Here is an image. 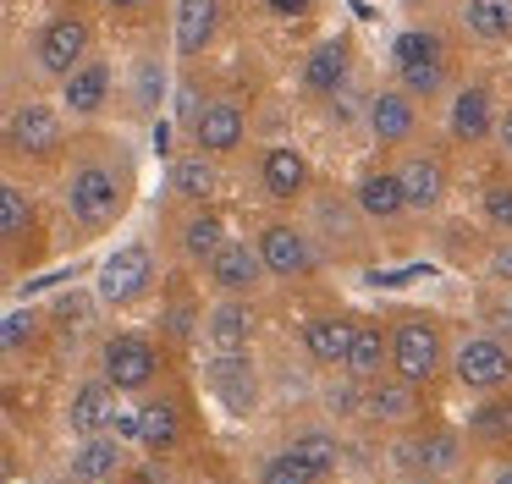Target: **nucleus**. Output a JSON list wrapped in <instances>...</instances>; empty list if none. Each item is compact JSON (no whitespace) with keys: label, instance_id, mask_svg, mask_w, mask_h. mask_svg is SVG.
I'll return each mask as SVG.
<instances>
[{"label":"nucleus","instance_id":"obj_41","mask_svg":"<svg viewBox=\"0 0 512 484\" xmlns=\"http://www.w3.org/2000/svg\"><path fill=\"white\" fill-rule=\"evenodd\" d=\"M155 149H160V154H171V127H166V121L155 127Z\"/></svg>","mask_w":512,"mask_h":484},{"label":"nucleus","instance_id":"obj_15","mask_svg":"<svg viewBox=\"0 0 512 484\" xmlns=\"http://www.w3.org/2000/svg\"><path fill=\"white\" fill-rule=\"evenodd\" d=\"M210 385H215V396H221L232 413H248V407H254V396H259L254 369H248L243 352H221V358L210 363Z\"/></svg>","mask_w":512,"mask_h":484},{"label":"nucleus","instance_id":"obj_39","mask_svg":"<svg viewBox=\"0 0 512 484\" xmlns=\"http://www.w3.org/2000/svg\"><path fill=\"white\" fill-rule=\"evenodd\" d=\"M111 435H116V440H144V424H138V407H133V413H127V407L116 413Z\"/></svg>","mask_w":512,"mask_h":484},{"label":"nucleus","instance_id":"obj_46","mask_svg":"<svg viewBox=\"0 0 512 484\" xmlns=\"http://www.w3.org/2000/svg\"><path fill=\"white\" fill-rule=\"evenodd\" d=\"M402 6H424V0H402Z\"/></svg>","mask_w":512,"mask_h":484},{"label":"nucleus","instance_id":"obj_5","mask_svg":"<svg viewBox=\"0 0 512 484\" xmlns=\"http://www.w3.org/2000/svg\"><path fill=\"white\" fill-rule=\"evenodd\" d=\"M34 61H39V72H50V77H61V83H67V77L89 61V22H83V17L45 22V28H39V39H34Z\"/></svg>","mask_w":512,"mask_h":484},{"label":"nucleus","instance_id":"obj_28","mask_svg":"<svg viewBox=\"0 0 512 484\" xmlns=\"http://www.w3.org/2000/svg\"><path fill=\"white\" fill-rule=\"evenodd\" d=\"M138 424H144V440H138V446H155V451L177 446V435H182V413H177V402H166V396H155V402L138 407Z\"/></svg>","mask_w":512,"mask_h":484},{"label":"nucleus","instance_id":"obj_24","mask_svg":"<svg viewBox=\"0 0 512 484\" xmlns=\"http://www.w3.org/2000/svg\"><path fill=\"white\" fill-rule=\"evenodd\" d=\"M397 176H402V193H408V209H435L446 198V165L430 160V154L408 160Z\"/></svg>","mask_w":512,"mask_h":484},{"label":"nucleus","instance_id":"obj_4","mask_svg":"<svg viewBox=\"0 0 512 484\" xmlns=\"http://www.w3.org/2000/svg\"><path fill=\"white\" fill-rule=\"evenodd\" d=\"M94 286H100V297H105V303H116V308L138 303V297L155 286V259H149V248H144V242H122V248L100 264V281H94Z\"/></svg>","mask_w":512,"mask_h":484},{"label":"nucleus","instance_id":"obj_9","mask_svg":"<svg viewBox=\"0 0 512 484\" xmlns=\"http://www.w3.org/2000/svg\"><path fill=\"white\" fill-rule=\"evenodd\" d=\"M259 259H265L270 275H303V270H314L309 237H303L298 226H287V220H270V226L259 231Z\"/></svg>","mask_w":512,"mask_h":484},{"label":"nucleus","instance_id":"obj_7","mask_svg":"<svg viewBox=\"0 0 512 484\" xmlns=\"http://www.w3.org/2000/svg\"><path fill=\"white\" fill-rule=\"evenodd\" d=\"M155 369H160L155 341H144V336H111L105 341V380H111L116 391H138V385H149Z\"/></svg>","mask_w":512,"mask_h":484},{"label":"nucleus","instance_id":"obj_30","mask_svg":"<svg viewBox=\"0 0 512 484\" xmlns=\"http://www.w3.org/2000/svg\"><path fill=\"white\" fill-rule=\"evenodd\" d=\"M468 435L490 440V446H512V396H490L468 413Z\"/></svg>","mask_w":512,"mask_h":484},{"label":"nucleus","instance_id":"obj_29","mask_svg":"<svg viewBox=\"0 0 512 484\" xmlns=\"http://www.w3.org/2000/svg\"><path fill=\"white\" fill-rule=\"evenodd\" d=\"M221 248H226V220L221 215H210V209H204V215L182 220V253H188V259L210 264Z\"/></svg>","mask_w":512,"mask_h":484},{"label":"nucleus","instance_id":"obj_32","mask_svg":"<svg viewBox=\"0 0 512 484\" xmlns=\"http://www.w3.org/2000/svg\"><path fill=\"white\" fill-rule=\"evenodd\" d=\"M171 187H177L182 198H210L215 193V165L204 160V154H182V160H171Z\"/></svg>","mask_w":512,"mask_h":484},{"label":"nucleus","instance_id":"obj_2","mask_svg":"<svg viewBox=\"0 0 512 484\" xmlns=\"http://www.w3.org/2000/svg\"><path fill=\"white\" fill-rule=\"evenodd\" d=\"M446 358V341H441V325L435 319H402L391 330V374L408 385H424Z\"/></svg>","mask_w":512,"mask_h":484},{"label":"nucleus","instance_id":"obj_36","mask_svg":"<svg viewBox=\"0 0 512 484\" xmlns=\"http://www.w3.org/2000/svg\"><path fill=\"white\" fill-rule=\"evenodd\" d=\"M485 220L501 231H512V182H490L485 187Z\"/></svg>","mask_w":512,"mask_h":484},{"label":"nucleus","instance_id":"obj_35","mask_svg":"<svg viewBox=\"0 0 512 484\" xmlns=\"http://www.w3.org/2000/svg\"><path fill=\"white\" fill-rule=\"evenodd\" d=\"M259 484H320V473H314L309 462H298L292 451H281V457H270L265 468H259Z\"/></svg>","mask_w":512,"mask_h":484},{"label":"nucleus","instance_id":"obj_16","mask_svg":"<svg viewBox=\"0 0 512 484\" xmlns=\"http://www.w3.org/2000/svg\"><path fill=\"white\" fill-rule=\"evenodd\" d=\"M193 138H199V154H232L237 143H243V110L226 105V99L204 105V116H199V127H193Z\"/></svg>","mask_w":512,"mask_h":484},{"label":"nucleus","instance_id":"obj_21","mask_svg":"<svg viewBox=\"0 0 512 484\" xmlns=\"http://www.w3.org/2000/svg\"><path fill=\"white\" fill-rule=\"evenodd\" d=\"M259 182H265L270 198H298L309 187V160L298 149H270L259 160Z\"/></svg>","mask_w":512,"mask_h":484},{"label":"nucleus","instance_id":"obj_42","mask_svg":"<svg viewBox=\"0 0 512 484\" xmlns=\"http://www.w3.org/2000/svg\"><path fill=\"white\" fill-rule=\"evenodd\" d=\"M496 132H501V149L512 154V110H507V116H501V127H496Z\"/></svg>","mask_w":512,"mask_h":484},{"label":"nucleus","instance_id":"obj_33","mask_svg":"<svg viewBox=\"0 0 512 484\" xmlns=\"http://www.w3.org/2000/svg\"><path fill=\"white\" fill-rule=\"evenodd\" d=\"M34 226V204L23 198V187H0V237L12 242V237H23V231Z\"/></svg>","mask_w":512,"mask_h":484},{"label":"nucleus","instance_id":"obj_44","mask_svg":"<svg viewBox=\"0 0 512 484\" xmlns=\"http://www.w3.org/2000/svg\"><path fill=\"white\" fill-rule=\"evenodd\" d=\"M496 484H512V468H501V473H496Z\"/></svg>","mask_w":512,"mask_h":484},{"label":"nucleus","instance_id":"obj_20","mask_svg":"<svg viewBox=\"0 0 512 484\" xmlns=\"http://www.w3.org/2000/svg\"><path fill=\"white\" fill-rule=\"evenodd\" d=\"M221 28V0H177V50L199 55Z\"/></svg>","mask_w":512,"mask_h":484},{"label":"nucleus","instance_id":"obj_18","mask_svg":"<svg viewBox=\"0 0 512 484\" xmlns=\"http://www.w3.org/2000/svg\"><path fill=\"white\" fill-rule=\"evenodd\" d=\"M490 127H496L490 88H485V83L463 88V94L452 99V138H457V143H479V138H490Z\"/></svg>","mask_w":512,"mask_h":484},{"label":"nucleus","instance_id":"obj_1","mask_svg":"<svg viewBox=\"0 0 512 484\" xmlns=\"http://www.w3.org/2000/svg\"><path fill=\"white\" fill-rule=\"evenodd\" d=\"M127 204V182L111 171V165H78L67 182V209L83 231H105Z\"/></svg>","mask_w":512,"mask_h":484},{"label":"nucleus","instance_id":"obj_40","mask_svg":"<svg viewBox=\"0 0 512 484\" xmlns=\"http://www.w3.org/2000/svg\"><path fill=\"white\" fill-rule=\"evenodd\" d=\"M490 275H496V281H512V242H501V248L490 253Z\"/></svg>","mask_w":512,"mask_h":484},{"label":"nucleus","instance_id":"obj_34","mask_svg":"<svg viewBox=\"0 0 512 484\" xmlns=\"http://www.w3.org/2000/svg\"><path fill=\"white\" fill-rule=\"evenodd\" d=\"M287 451H292L298 462H309V468L320 473V479L336 468V440H331V435H320V429H309V435H298Z\"/></svg>","mask_w":512,"mask_h":484},{"label":"nucleus","instance_id":"obj_45","mask_svg":"<svg viewBox=\"0 0 512 484\" xmlns=\"http://www.w3.org/2000/svg\"><path fill=\"white\" fill-rule=\"evenodd\" d=\"M408 484H435V479H408Z\"/></svg>","mask_w":512,"mask_h":484},{"label":"nucleus","instance_id":"obj_19","mask_svg":"<svg viewBox=\"0 0 512 484\" xmlns=\"http://www.w3.org/2000/svg\"><path fill=\"white\" fill-rule=\"evenodd\" d=\"M105 94H111V66L105 61H83L78 72L61 83V99H67L72 116H94V110L105 105Z\"/></svg>","mask_w":512,"mask_h":484},{"label":"nucleus","instance_id":"obj_6","mask_svg":"<svg viewBox=\"0 0 512 484\" xmlns=\"http://www.w3.org/2000/svg\"><path fill=\"white\" fill-rule=\"evenodd\" d=\"M452 369L468 391H496V385L512 380V352H507V341H496V336H468L463 347H457Z\"/></svg>","mask_w":512,"mask_h":484},{"label":"nucleus","instance_id":"obj_22","mask_svg":"<svg viewBox=\"0 0 512 484\" xmlns=\"http://www.w3.org/2000/svg\"><path fill=\"white\" fill-rule=\"evenodd\" d=\"M397 462L413 473V479H435L441 468L457 462V446H452V435H413V440L397 446Z\"/></svg>","mask_w":512,"mask_h":484},{"label":"nucleus","instance_id":"obj_23","mask_svg":"<svg viewBox=\"0 0 512 484\" xmlns=\"http://www.w3.org/2000/svg\"><path fill=\"white\" fill-rule=\"evenodd\" d=\"M358 209H364L369 220H397L402 209H408L402 176L397 171H369L364 182H358Z\"/></svg>","mask_w":512,"mask_h":484},{"label":"nucleus","instance_id":"obj_3","mask_svg":"<svg viewBox=\"0 0 512 484\" xmlns=\"http://www.w3.org/2000/svg\"><path fill=\"white\" fill-rule=\"evenodd\" d=\"M391 66H397L402 94H435L446 83V44L435 33H397Z\"/></svg>","mask_w":512,"mask_h":484},{"label":"nucleus","instance_id":"obj_12","mask_svg":"<svg viewBox=\"0 0 512 484\" xmlns=\"http://www.w3.org/2000/svg\"><path fill=\"white\" fill-rule=\"evenodd\" d=\"M259 275H270V270H265V259H259V248H248V242H226L210 259V281L221 286V292H254Z\"/></svg>","mask_w":512,"mask_h":484},{"label":"nucleus","instance_id":"obj_38","mask_svg":"<svg viewBox=\"0 0 512 484\" xmlns=\"http://www.w3.org/2000/svg\"><path fill=\"white\" fill-rule=\"evenodd\" d=\"M265 6H270V17H276V22H303L314 11V0H265Z\"/></svg>","mask_w":512,"mask_h":484},{"label":"nucleus","instance_id":"obj_26","mask_svg":"<svg viewBox=\"0 0 512 484\" xmlns=\"http://www.w3.org/2000/svg\"><path fill=\"white\" fill-rule=\"evenodd\" d=\"M463 22L474 39H512V0H463Z\"/></svg>","mask_w":512,"mask_h":484},{"label":"nucleus","instance_id":"obj_11","mask_svg":"<svg viewBox=\"0 0 512 484\" xmlns=\"http://www.w3.org/2000/svg\"><path fill=\"white\" fill-rule=\"evenodd\" d=\"M347 72H353V44L320 39L309 50V61H303V88H309V94H336V88L347 83Z\"/></svg>","mask_w":512,"mask_h":484},{"label":"nucleus","instance_id":"obj_25","mask_svg":"<svg viewBox=\"0 0 512 484\" xmlns=\"http://www.w3.org/2000/svg\"><path fill=\"white\" fill-rule=\"evenodd\" d=\"M391 363V336L380 325H358V341H353V358H347V374L358 385L364 380H380V369Z\"/></svg>","mask_w":512,"mask_h":484},{"label":"nucleus","instance_id":"obj_43","mask_svg":"<svg viewBox=\"0 0 512 484\" xmlns=\"http://www.w3.org/2000/svg\"><path fill=\"white\" fill-rule=\"evenodd\" d=\"M111 6H116V11H144L149 0H111Z\"/></svg>","mask_w":512,"mask_h":484},{"label":"nucleus","instance_id":"obj_13","mask_svg":"<svg viewBox=\"0 0 512 484\" xmlns=\"http://www.w3.org/2000/svg\"><path fill=\"white\" fill-rule=\"evenodd\" d=\"M369 127H375L380 143H408L413 127H419V110H413V99L402 88H380L369 99Z\"/></svg>","mask_w":512,"mask_h":484},{"label":"nucleus","instance_id":"obj_14","mask_svg":"<svg viewBox=\"0 0 512 484\" xmlns=\"http://www.w3.org/2000/svg\"><path fill=\"white\" fill-rule=\"evenodd\" d=\"M116 385L111 380H89V385H78L72 391V429L78 435H105V429L116 424Z\"/></svg>","mask_w":512,"mask_h":484},{"label":"nucleus","instance_id":"obj_27","mask_svg":"<svg viewBox=\"0 0 512 484\" xmlns=\"http://www.w3.org/2000/svg\"><path fill=\"white\" fill-rule=\"evenodd\" d=\"M210 336H215V347L221 352H243L248 347V336H254V314H248V303H221V308H210Z\"/></svg>","mask_w":512,"mask_h":484},{"label":"nucleus","instance_id":"obj_17","mask_svg":"<svg viewBox=\"0 0 512 484\" xmlns=\"http://www.w3.org/2000/svg\"><path fill=\"white\" fill-rule=\"evenodd\" d=\"M116 468H122V440L116 435H89L72 451V479L78 484H111Z\"/></svg>","mask_w":512,"mask_h":484},{"label":"nucleus","instance_id":"obj_31","mask_svg":"<svg viewBox=\"0 0 512 484\" xmlns=\"http://www.w3.org/2000/svg\"><path fill=\"white\" fill-rule=\"evenodd\" d=\"M413 385L408 380H397V374H391V380H375V391H369V413L375 418H386V424H402V418H413Z\"/></svg>","mask_w":512,"mask_h":484},{"label":"nucleus","instance_id":"obj_37","mask_svg":"<svg viewBox=\"0 0 512 484\" xmlns=\"http://www.w3.org/2000/svg\"><path fill=\"white\" fill-rule=\"evenodd\" d=\"M34 330H39V319L28 314V308H12V314H6V325H0V341H6V352H17L23 341H34Z\"/></svg>","mask_w":512,"mask_h":484},{"label":"nucleus","instance_id":"obj_10","mask_svg":"<svg viewBox=\"0 0 512 484\" xmlns=\"http://www.w3.org/2000/svg\"><path fill=\"white\" fill-rule=\"evenodd\" d=\"M353 341H358V319H347V314H325V319H314V325L303 330V347H309V358L325 363V369H336V363L347 369V358H353Z\"/></svg>","mask_w":512,"mask_h":484},{"label":"nucleus","instance_id":"obj_8","mask_svg":"<svg viewBox=\"0 0 512 484\" xmlns=\"http://www.w3.org/2000/svg\"><path fill=\"white\" fill-rule=\"evenodd\" d=\"M6 138H12V149L28 154V160H50V154L61 149V116L50 105H17Z\"/></svg>","mask_w":512,"mask_h":484}]
</instances>
